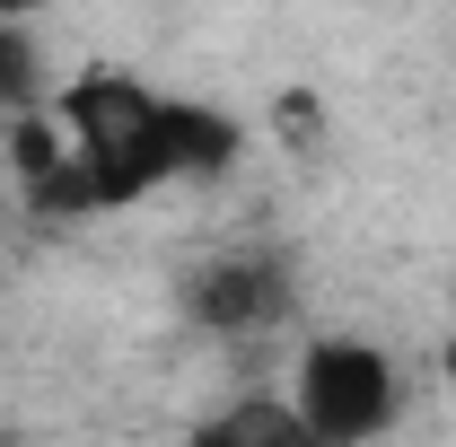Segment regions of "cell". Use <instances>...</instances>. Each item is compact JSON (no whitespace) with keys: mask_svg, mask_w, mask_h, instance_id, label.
<instances>
[{"mask_svg":"<svg viewBox=\"0 0 456 447\" xmlns=\"http://www.w3.org/2000/svg\"><path fill=\"white\" fill-rule=\"evenodd\" d=\"M298 412L307 439H369L395 421V360L378 342H316L298 360Z\"/></svg>","mask_w":456,"mask_h":447,"instance_id":"obj_1","label":"cell"},{"mask_svg":"<svg viewBox=\"0 0 456 447\" xmlns=\"http://www.w3.org/2000/svg\"><path fill=\"white\" fill-rule=\"evenodd\" d=\"M184 307H193V325H211V334H264L289 307V272L273 255H220L211 272H193Z\"/></svg>","mask_w":456,"mask_h":447,"instance_id":"obj_2","label":"cell"},{"mask_svg":"<svg viewBox=\"0 0 456 447\" xmlns=\"http://www.w3.org/2000/svg\"><path fill=\"white\" fill-rule=\"evenodd\" d=\"M159 158H167V175H228L237 123L193 106V97H159Z\"/></svg>","mask_w":456,"mask_h":447,"instance_id":"obj_3","label":"cell"},{"mask_svg":"<svg viewBox=\"0 0 456 447\" xmlns=\"http://www.w3.org/2000/svg\"><path fill=\"white\" fill-rule=\"evenodd\" d=\"M211 439H228V447H307V412L298 403H228L211 421Z\"/></svg>","mask_w":456,"mask_h":447,"instance_id":"obj_4","label":"cell"},{"mask_svg":"<svg viewBox=\"0 0 456 447\" xmlns=\"http://www.w3.org/2000/svg\"><path fill=\"white\" fill-rule=\"evenodd\" d=\"M45 97V61H36V45H27V18H0V106H36Z\"/></svg>","mask_w":456,"mask_h":447,"instance_id":"obj_5","label":"cell"},{"mask_svg":"<svg viewBox=\"0 0 456 447\" xmlns=\"http://www.w3.org/2000/svg\"><path fill=\"white\" fill-rule=\"evenodd\" d=\"M439 369H448V386H456V307H448V342H439Z\"/></svg>","mask_w":456,"mask_h":447,"instance_id":"obj_6","label":"cell"},{"mask_svg":"<svg viewBox=\"0 0 456 447\" xmlns=\"http://www.w3.org/2000/svg\"><path fill=\"white\" fill-rule=\"evenodd\" d=\"M27 9H36V0H0V18H27Z\"/></svg>","mask_w":456,"mask_h":447,"instance_id":"obj_7","label":"cell"}]
</instances>
